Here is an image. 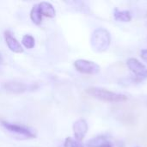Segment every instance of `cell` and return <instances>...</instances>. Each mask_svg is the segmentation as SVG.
<instances>
[{
    "label": "cell",
    "instance_id": "7a4b0ae2",
    "mask_svg": "<svg viewBox=\"0 0 147 147\" xmlns=\"http://www.w3.org/2000/svg\"><path fill=\"white\" fill-rule=\"evenodd\" d=\"M110 44L111 35L107 29L99 28L94 30L90 37V45L95 52L104 53L109 48Z\"/></svg>",
    "mask_w": 147,
    "mask_h": 147
},
{
    "label": "cell",
    "instance_id": "9c48e42d",
    "mask_svg": "<svg viewBox=\"0 0 147 147\" xmlns=\"http://www.w3.org/2000/svg\"><path fill=\"white\" fill-rule=\"evenodd\" d=\"M39 8L42 14V16H46V17H49V18H53L56 16V11L54 7L47 2H41L39 4Z\"/></svg>",
    "mask_w": 147,
    "mask_h": 147
},
{
    "label": "cell",
    "instance_id": "3957f363",
    "mask_svg": "<svg viewBox=\"0 0 147 147\" xmlns=\"http://www.w3.org/2000/svg\"><path fill=\"white\" fill-rule=\"evenodd\" d=\"M127 65L128 69L134 74L133 78L134 82L140 83L147 79V68L146 66L140 62L136 58H130L127 61Z\"/></svg>",
    "mask_w": 147,
    "mask_h": 147
},
{
    "label": "cell",
    "instance_id": "ba28073f",
    "mask_svg": "<svg viewBox=\"0 0 147 147\" xmlns=\"http://www.w3.org/2000/svg\"><path fill=\"white\" fill-rule=\"evenodd\" d=\"M3 35H4V39H5V42L10 51H12L13 53H23L22 47L21 46L19 41L13 36L12 33L9 30H6L3 34Z\"/></svg>",
    "mask_w": 147,
    "mask_h": 147
},
{
    "label": "cell",
    "instance_id": "5bb4252c",
    "mask_svg": "<svg viewBox=\"0 0 147 147\" xmlns=\"http://www.w3.org/2000/svg\"><path fill=\"white\" fill-rule=\"evenodd\" d=\"M62 147H82V146L78 144V142L77 140H74L73 139H71V138L68 137V138H66V139H65V142H64V144H63Z\"/></svg>",
    "mask_w": 147,
    "mask_h": 147
},
{
    "label": "cell",
    "instance_id": "9a60e30c",
    "mask_svg": "<svg viewBox=\"0 0 147 147\" xmlns=\"http://www.w3.org/2000/svg\"><path fill=\"white\" fill-rule=\"evenodd\" d=\"M140 57L143 60L146 61L147 62V48L146 49H142L140 52Z\"/></svg>",
    "mask_w": 147,
    "mask_h": 147
},
{
    "label": "cell",
    "instance_id": "e0dca14e",
    "mask_svg": "<svg viewBox=\"0 0 147 147\" xmlns=\"http://www.w3.org/2000/svg\"><path fill=\"white\" fill-rule=\"evenodd\" d=\"M104 147H113V146H112L111 144H109V145H108V146H106Z\"/></svg>",
    "mask_w": 147,
    "mask_h": 147
},
{
    "label": "cell",
    "instance_id": "4fadbf2b",
    "mask_svg": "<svg viewBox=\"0 0 147 147\" xmlns=\"http://www.w3.org/2000/svg\"><path fill=\"white\" fill-rule=\"evenodd\" d=\"M22 43L23 44V46L26 48L32 49L34 47V45H35V40H34V38L32 35H30V34H25L22 37Z\"/></svg>",
    "mask_w": 147,
    "mask_h": 147
},
{
    "label": "cell",
    "instance_id": "2e32d148",
    "mask_svg": "<svg viewBox=\"0 0 147 147\" xmlns=\"http://www.w3.org/2000/svg\"><path fill=\"white\" fill-rule=\"evenodd\" d=\"M0 63H3V57L1 54H0Z\"/></svg>",
    "mask_w": 147,
    "mask_h": 147
},
{
    "label": "cell",
    "instance_id": "8fae6325",
    "mask_svg": "<svg viewBox=\"0 0 147 147\" xmlns=\"http://www.w3.org/2000/svg\"><path fill=\"white\" fill-rule=\"evenodd\" d=\"M114 18L117 22H129L132 21V14L129 10H119L118 9H115L114 11Z\"/></svg>",
    "mask_w": 147,
    "mask_h": 147
},
{
    "label": "cell",
    "instance_id": "8992f818",
    "mask_svg": "<svg viewBox=\"0 0 147 147\" xmlns=\"http://www.w3.org/2000/svg\"><path fill=\"white\" fill-rule=\"evenodd\" d=\"M74 137L78 142L83 141L88 132V124L84 119H79L76 121L72 127Z\"/></svg>",
    "mask_w": 147,
    "mask_h": 147
},
{
    "label": "cell",
    "instance_id": "6da1fadb",
    "mask_svg": "<svg viewBox=\"0 0 147 147\" xmlns=\"http://www.w3.org/2000/svg\"><path fill=\"white\" fill-rule=\"evenodd\" d=\"M85 92L91 97L106 102H122L128 99L124 94L116 93L100 87H89L85 90Z\"/></svg>",
    "mask_w": 147,
    "mask_h": 147
},
{
    "label": "cell",
    "instance_id": "30bf717a",
    "mask_svg": "<svg viewBox=\"0 0 147 147\" xmlns=\"http://www.w3.org/2000/svg\"><path fill=\"white\" fill-rule=\"evenodd\" d=\"M111 144L109 139L105 136H97L87 141L86 146L88 147H104Z\"/></svg>",
    "mask_w": 147,
    "mask_h": 147
},
{
    "label": "cell",
    "instance_id": "5b68a950",
    "mask_svg": "<svg viewBox=\"0 0 147 147\" xmlns=\"http://www.w3.org/2000/svg\"><path fill=\"white\" fill-rule=\"evenodd\" d=\"M74 67L78 71L87 75H95L100 72L101 67L94 61L87 59H77L74 62Z\"/></svg>",
    "mask_w": 147,
    "mask_h": 147
},
{
    "label": "cell",
    "instance_id": "277c9868",
    "mask_svg": "<svg viewBox=\"0 0 147 147\" xmlns=\"http://www.w3.org/2000/svg\"><path fill=\"white\" fill-rule=\"evenodd\" d=\"M1 124L9 133L14 134L18 136H21L23 139H34L35 138L34 133L24 126L18 125L16 123H10V122L5 121H1Z\"/></svg>",
    "mask_w": 147,
    "mask_h": 147
},
{
    "label": "cell",
    "instance_id": "52a82bcc",
    "mask_svg": "<svg viewBox=\"0 0 147 147\" xmlns=\"http://www.w3.org/2000/svg\"><path fill=\"white\" fill-rule=\"evenodd\" d=\"M3 89L11 94H22L28 90V85L22 82L7 81L3 84Z\"/></svg>",
    "mask_w": 147,
    "mask_h": 147
},
{
    "label": "cell",
    "instance_id": "7c38bea8",
    "mask_svg": "<svg viewBox=\"0 0 147 147\" xmlns=\"http://www.w3.org/2000/svg\"><path fill=\"white\" fill-rule=\"evenodd\" d=\"M30 19L35 25H40L42 22V14L40 10L39 5L35 4L33 6L30 11Z\"/></svg>",
    "mask_w": 147,
    "mask_h": 147
}]
</instances>
